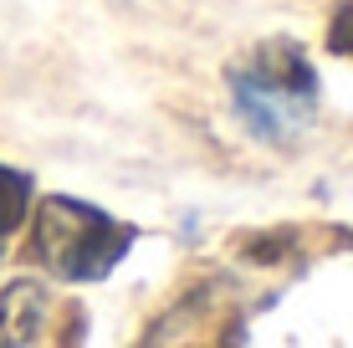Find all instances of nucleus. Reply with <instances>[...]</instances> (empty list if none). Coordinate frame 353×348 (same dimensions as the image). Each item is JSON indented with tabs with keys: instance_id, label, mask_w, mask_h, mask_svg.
Returning a JSON list of instances; mask_svg holds the SVG:
<instances>
[{
	"instance_id": "f257e3e1",
	"label": "nucleus",
	"mask_w": 353,
	"mask_h": 348,
	"mask_svg": "<svg viewBox=\"0 0 353 348\" xmlns=\"http://www.w3.org/2000/svg\"><path fill=\"white\" fill-rule=\"evenodd\" d=\"M230 108L266 143H292L318 113V72L297 41H261L230 67Z\"/></svg>"
},
{
	"instance_id": "f03ea898",
	"label": "nucleus",
	"mask_w": 353,
	"mask_h": 348,
	"mask_svg": "<svg viewBox=\"0 0 353 348\" xmlns=\"http://www.w3.org/2000/svg\"><path fill=\"white\" fill-rule=\"evenodd\" d=\"M133 246V225L113 221L108 210L88 205L72 195H46L36 210V236L31 251L41 256V267L62 282H97L123 261Z\"/></svg>"
},
{
	"instance_id": "7ed1b4c3",
	"label": "nucleus",
	"mask_w": 353,
	"mask_h": 348,
	"mask_svg": "<svg viewBox=\"0 0 353 348\" xmlns=\"http://www.w3.org/2000/svg\"><path fill=\"white\" fill-rule=\"evenodd\" d=\"M46 323V287L41 282H10L0 292V348H31Z\"/></svg>"
},
{
	"instance_id": "20e7f679",
	"label": "nucleus",
	"mask_w": 353,
	"mask_h": 348,
	"mask_svg": "<svg viewBox=\"0 0 353 348\" xmlns=\"http://www.w3.org/2000/svg\"><path fill=\"white\" fill-rule=\"evenodd\" d=\"M26 210H31V179L0 164V241L26 221Z\"/></svg>"
},
{
	"instance_id": "39448f33",
	"label": "nucleus",
	"mask_w": 353,
	"mask_h": 348,
	"mask_svg": "<svg viewBox=\"0 0 353 348\" xmlns=\"http://www.w3.org/2000/svg\"><path fill=\"white\" fill-rule=\"evenodd\" d=\"M327 52L333 57H353V0L333 10V21H327Z\"/></svg>"
}]
</instances>
